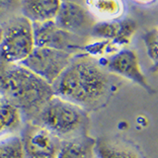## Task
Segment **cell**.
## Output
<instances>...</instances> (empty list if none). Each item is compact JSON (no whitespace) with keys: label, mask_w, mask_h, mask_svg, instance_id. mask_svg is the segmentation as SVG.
Segmentation results:
<instances>
[{"label":"cell","mask_w":158,"mask_h":158,"mask_svg":"<svg viewBox=\"0 0 158 158\" xmlns=\"http://www.w3.org/2000/svg\"><path fill=\"white\" fill-rule=\"evenodd\" d=\"M16 10H20V1H0V20L5 19L7 22Z\"/></svg>","instance_id":"d6986e66"},{"label":"cell","mask_w":158,"mask_h":158,"mask_svg":"<svg viewBox=\"0 0 158 158\" xmlns=\"http://www.w3.org/2000/svg\"><path fill=\"white\" fill-rule=\"evenodd\" d=\"M33 26L35 48H48L71 54L84 49L86 39L74 36L59 29L54 21L35 23Z\"/></svg>","instance_id":"52a82bcc"},{"label":"cell","mask_w":158,"mask_h":158,"mask_svg":"<svg viewBox=\"0 0 158 158\" xmlns=\"http://www.w3.org/2000/svg\"><path fill=\"white\" fill-rule=\"evenodd\" d=\"M0 158H24L19 135H9L0 139Z\"/></svg>","instance_id":"2e32d148"},{"label":"cell","mask_w":158,"mask_h":158,"mask_svg":"<svg viewBox=\"0 0 158 158\" xmlns=\"http://www.w3.org/2000/svg\"><path fill=\"white\" fill-rule=\"evenodd\" d=\"M56 26L74 36L87 39L96 19L86 7L72 1H60L56 19Z\"/></svg>","instance_id":"ba28073f"},{"label":"cell","mask_w":158,"mask_h":158,"mask_svg":"<svg viewBox=\"0 0 158 158\" xmlns=\"http://www.w3.org/2000/svg\"><path fill=\"white\" fill-rule=\"evenodd\" d=\"M84 4L94 18L98 17L103 21H114L125 10V5L122 1H86Z\"/></svg>","instance_id":"5bb4252c"},{"label":"cell","mask_w":158,"mask_h":158,"mask_svg":"<svg viewBox=\"0 0 158 158\" xmlns=\"http://www.w3.org/2000/svg\"><path fill=\"white\" fill-rule=\"evenodd\" d=\"M54 96L89 111L107 101L113 87L110 73L88 54H77L52 85Z\"/></svg>","instance_id":"6da1fadb"},{"label":"cell","mask_w":158,"mask_h":158,"mask_svg":"<svg viewBox=\"0 0 158 158\" xmlns=\"http://www.w3.org/2000/svg\"><path fill=\"white\" fill-rule=\"evenodd\" d=\"M60 1L56 0H24L20 1L21 16L32 24L53 21L56 17Z\"/></svg>","instance_id":"30bf717a"},{"label":"cell","mask_w":158,"mask_h":158,"mask_svg":"<svg viewBox=\"0 0 158 158\" xmlns=\"http://www.w3.org/2000/svg\"><path fill=\"white\" fill-rule=\"evenodd\" d=\"M118 33V20L114 21L96 22L93 26L90 36L97 39L98 41H111L113 42Z\"/></svg>","instance_id":"e0dca14e"},{"label":"cell","mask_w":158,"mask_h":158,"mask_svg":"<svg viewBox=\"0 0 158 158\" xmlns=\"http://www.w3.org/2000/svg\"><path fill=\"white\" fill-rule=\"evenodd\" d=\"M93 151L97 158H141L132 146L113 138L95 140Z\"/></svg>","instance_id":"8fae6325"},{"label":"cell","mask_w":158,"mask_h":158,"mask_svg":"<svg viewBox=\"0 0 158 158\" xmlns=\"http://www.w3.org/2000/svg\"><path fill=\"white\" fill-rule=\"evenodd\" d=\"M29 123L47 128L60 140L87 135V112L56 96H53L34 121Z\"/></svg>","instance_id":"3957f363"},{"label":"cell","mask_w":158,"mask_h":158,"mask_svg":"<svg viewBox=\"0 0 158 158\" xmlns=\"http://www.w3.org/2000/svg\"><path fill=\"white\" fill-rule=\"evenodd\" d=\"M157 40H158V34H157V29L153 28L149 31L145 32L143 35V43L145 44V49L148 57L152 60L154 67L157 66Z\"/></svg>","instance_id":"ac0fdd59"},{"label":"cell","mask_w":158,"mask_h":158,"mask_svg":"<svg viewBox=\"0 0 158 158\" xmlns=\"http://www.w3.org/2000/svg\"><path fill=\"white\" fill-rule=\"evenodd\" d=\"M0 43V62L21 63L35 48L32 23L21 15L5 22Z\"/></svg>","instance_id":"277c9868"},{"label":"cell","mask_w":158,"mask_h":158,"mask_svg":"<svg viewBox=\"0 0 158 158\" xmlns=\"http://www.w3.org/2000/svg\"><path fill=\"white\" fill-rule=\"evenodd\" d=\"M73 56L74 54L58 49L35 48L31 54L20 64L52 85L69 65Z\"/></svg>","instance_id":"5b68a950"},{"label":"cell","mask_w":158,"mask_h":158,"mask_svg":"<svg viewBox=\"0 0 158 158\" xmlns=\"http://www.w3.org/2000/svg\"><path fill=\"white\" fill-rule=\"evenodd\" d=\"M95 139L87 135L61 140L56 158H94Z\"/></svg>","instance_id":"7c38bea8"},{"label":"cell","mask_w":158,"mask_h":158,"mask_svg":"<svg viewBox=\"0 0 158 158\" xmlns=\"http://www.w3.org/2000/svg\"><path fill=\"white\" fill-rule=\"evenodd\" d=\"M20 139L24 158H56L61 142L47 128L34 123L23 125Z\"/></svg>","instance_id":"8992f818"},{"label":"cell","mask_w":158,"mask_h":158,"mask_svg":"<svg viewBox=\"0 0 158 158\" xmlns=\"http://www.w3.org/2000/svg\"><path fill=\"white\" fill-rule=\"evenodd\" d=\"M136 31V22L131 18L118 20V33L112 42L117 48L127 46Z\"/></svg>","instance_id":"9a60e30c"},{"label":"cell","mask_w":158,"mask_h":158,"mask_svg":"<svg viewBox=\"0 0 158 158\" xmlns=\"http://www.w3.org/2000/svg\"><path fill=\"white\" fill-rule=\"evenodd\" d=\"M2 36H3V28H2L1 25H0V43H1Z\"/></svg>","instance_id":"ffe728a7"},{"label":"cell","mask_w":158,"mask_h":158,"mask_svg":"<svg viewBox=\"0 0 158 158\" xmlns=\"http://www.w3.org/2000/svg\"><path fill=\"white\" fill-rule=\"evenodd\" d=\"M23 118L16 108L0 95V139L21 131Z\"/></svg>","instance_id":"4fadbf2b"},{"label":"cell","mask_w":158,"mask_h":158,"mask_svg":"<svg viewBox=\"0 0 158 158\" xmlns=\"http://www.w3.org/2000/svg\"><path fill=\"white\" fill-rule=\"evenodd\" d=\"M0 95L29 123L34 121L54 94L52 85L22 64L0 62Z\"/></svg>","instance_id":"7a4b0ae2"},{"label":"cell","mask_w":158,"mask_h":158,"mask_svg":"<svg viewBox=\"0 0 158 158\" xmlns=\"http://www.w3.org/2000/svg\"><path fill=\"white\" fill-rule=\"evenodd\" d=\"M105 63L103 66L109 73H114L128 80L136 83L149 94L154 93V89L148 83L147 79L142 72L136 53L128 48H123L115 52L110 57L99 59Z\"/></svg>","instance_id":"9c48e42d"}]
</instances>
